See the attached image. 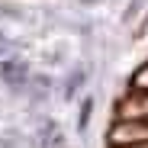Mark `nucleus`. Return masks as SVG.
<instances>
[{"mask_svg": "<svg viewBox=\"0 0 148 148\" xmlns=\"http://www.w3.org/2000/svg\"><path fill=\"white\" fill-rule=\"evenodd\" d=\"M29 81H32V68H29V61L23 55H10V58L0 61V84L13 97H26Z\"/></svg>", "mask_w": 148, "mask_h": 148, "instance_id": "nucleus-1", "label": "nucleus"}, {"mask_svg": "<svg viewBox=\"0 0 148 148\" xmlns=\"http://www.w3.org/2000/svg\"><path fill=\"white\" fill-rule=\"evenodd\" d=\"M110 148H132V145H142L148 142V122H138V119H116L110 126V135H106Z\"/></svg>", "mask_w": 148, "mask_h": 148, "instance_id": "nucleus-2", "label": "nucleus"}, {"mask_svg": "<svg viewBox=\"0 0 148 148\" xmlns=\"http://www.w3.org/2000/svg\"><path fill=\"white\" fill-rule=\"evenodd\" d=\"M32 142H36V148H61V145H64V135H61L58 119L42 116V119H39V129H36V135H32Z\"/></svg>", "mask_w": 148, "mask_h": 148, "instance_id": "nucleus-3", "label": "nucleus"}, {"mask_svg": "<svg viewBox=\"0 0 148 148\" xmlns=\"http://www.w3.org/2000/svg\"><path fill=\"white\" fill-rule=\"evenodd\" d=\"M87 81H90V64H74V68L68 71L64 84H61V100L71 103L74 97H77V93L87 87Z\"/></svg>", "mask_w": 148, "mask_h": 148, "instance_id": "nucleus-4", "label": "nucleus"}, {"mask_svg": "<svg viewBox=\"0 0 148 148\" xmlns=\"http://www.w3.org/2000/svg\"><path fill=\"white\" fill-rule=\"evenodd\" d=\"M52 90H55V77H52V74H45V71H39V74H32V81H29L26 100L36 103V106H42L48 97H52Z\"/></svg>", "mask_w": 148, "mask_h": 148, "instance_id": "nucleus-5", "label": "nucleus"}, {"mask_svg": "<svg viewBox=\"0 0 148 148\" xmlns=\"http://www.w3.org/2000/svg\"><path fill=\"white\" fill-rule=\"evenodd\" d=\"M0 148H36V142L23 132V129H16V126H7L3 132H0Z\"/></svg>", "mask_w": 148, "mask_h": 148, "instance_id": "nucleus-6", "label": "nucleus"}, {"mask_svg": "<svg viewBox=\"0 0 148 148\" xmlns=\"http://www.w3.org/2000/svg\"><path fill=\"white\" fill-rule=\"evenodd\" d=\"M93 106H97L93 97H84V100L77 103V122H74L77 135H87V129H90V116H93Z\"/></svg>", "mask_w": 148, "mask_h": 148, "instance_id": "nucleus-7", "label": "nucleus"}, {"mask_svg": "<svg viewBox=\"0 0 148 148\" xmlns=\"http://www.w3.org/2000/svg\"><path fill=\"white\" fill-rule=\"evenodd\" d=\"M0 16L23 26V23H29V16H32V13H29L26 7H19V3H0Z\"/></svg>", "mask_w": 148, "mask_h": 148, "instance_id": "nucleus-8", "label": "nucleus"}, {"mask_svg": "<svg viewBox=\"0 0 148 148\" xmlns=\"http://www.w3.org/2000/svg\"><path fill=\"white\" fill-rule=\"evenodd\" d=\"M148 7V0H132V3L126 7V10H122V26H132V23L138 19V13Z\"/></svg>", "mask_w": 148, "mask_h": 148, "instance_id": "nucleus-9", "label": "nucleus"}, {"mask_svg": "<svg viewBox=\"0 0 148 148\" xmlns=\"http://www.w3.org/2000/svg\"><path fill=\"white\" fill-rule=\"evenodd\" d=\"M64 61H68V52H64V45H55L52 52L45 55V64H52V68H61Z\"/></svg>", "mask_w": 148, "mask_h": 148, "instance_id": "nucleus-10", "label": "nucleus"}, {"mask_svg": "<svg viewBox=\"0 0 148 148\" xmlns=\"http://www.w3.org/2000/svg\"><path fill=\"white\" fill-rule=\"evenodd\" d=\"M10 55H16V42H13L7 32H0V61L10 58Z\"/></svg>", "mask_w": 148, "mask_h": 148, "instance_id": "nucleus-11", "label": "nucleus"}, {"mask_svg": "<svg viewBox=\"0 0 148 148\" xmlns=\"http://www.w3.org/2000/svg\"><path fill=\"white\" fill-rule=\"evenodd\" d=\"M103 0H77V7H84V10H90V7H100Z\"/></svg>", "mask_w": 148, "mask_h": 148, "instance_id": "nucleus-12", "label": "nucleus"}]
</instances>
